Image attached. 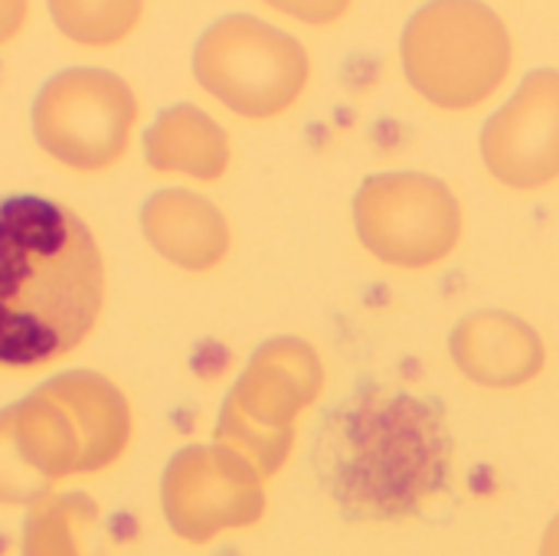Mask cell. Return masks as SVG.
I'll return each instance as SVG.
<instances>
[{"mask_svg":"<svg viewBox=\"0 0 559 556\" xmlns=\"http://www.w3.org/2000/svg\"><path fill=\"white\" fill-rule=\"evenodd\" d=\"M105 301L102 249L69 206L0 197V370L29 374L72 354Z\"/></svg>","mask_w":559,"mask_h":556,"instance_id":"6da1fadb","label":"cell"},{"mask_svg":"<svg viewBox=\"0 0 559 556\" xmlns=\"http://www.w3.org/2000/svg\"><path fill=\"white\" fill-rule=\"evenodd\" d=\"M337 495L367 518L416 511L445 478L439 416L409 397H377L337 416Z\"/></svg>","mask_w":559,"mask_h":556,"instance_id":"7a4b0ae2","label":"cell"},{"mask_svg":"<svg viewBox=\"0 0 559 556\" xmlns=\"http://www.w3.org/2000/svg\"><path fill=\"white\" fill-rule=\"evenodd\" d=\"M10 410L26 462L49 485L115 465L134 429L128 397L92 370L59 374Z\"/></svg>","mask_w":559,"mask_h":556,"instance_id":"3957f363","label":"cell"},{"mask_svg":"<svg viewBox=\"0 0 559 556\" xmlns=\"http://www.w3.org/2000/svg\"><path fill=\"white\" fill-rule=\"evenodd\" d=\"M400 59L429 105L472 111L508 82L514 43L504 20L481 3H429L406 23Z\"/></svg>","mask_w":559,"mask_h":556,"instance_id":"277c9868","label":"cell"},{"mask_svg":"<svg viewBox=\"0 0 559 556\" xmlns=\"http://www.w3.org/2000/svg\"><path fill=\"white\" fill-rule=\"evenodd\" d=\"M324 390V364L318 351L298 338L265 341L236 387L229 390L216 439L242 456L262 478L275 475L295 449V423Z\"/></svg>","mask_w":559,"mask_h":556,"instance_id":"5b68a950","label":"cell"},{"mask_svg":"<svg viewBox=\"0 0 559 556\" xmlns=\"http://www.w3.org/2000/svg\"><path fill=\"white\" fill-rule=\"evenodd\" d=\"M193 75L233 115L272 121L301 98L311 62L305 46L285 29L249 13H233L200 36Z\"/></svg>","mask_w":559,"mask_h":556,"instance_id":"8992f818","label":"cell"},{"mask_svg":"<svg viewBox=\"0 0 559 556\" xmlns=\"http://www.w3.org/2000/svg\"><path fill=\"white\" fill-rule=\"evenodd\" d=\"M138 98L131 85L95 66L56 72L33 102V134L62 167L102 174L115 167L134 134Z\"/></svg>","mask_w":559,"mask_h":556,"instance_id":"52a82bcc","label":"cell"},{"mask_svg":"<svg viewBox=\"0 0 559 556\" xmlns=\"http://www.w3.org/2000/svg\"><path fill=\"white\" fill-rule=\"evenodd\" d=\"M354 226L370 256L393 269L419 272L455 252L462 239V203L439 177L386 170L360 184Z\"/></svg>","mask_w":559,"mask_h":556,"instance_id":"ba28073f","label":"cell"},{"mask_svg":"<svg viewBox=\"0 0 559 556\" xmlns=\"http://www.w3.org/2000/svg\"><path fill=\"white\" fill-rule=\"evenodd\" d=\"M160 505L177 537L210 544L226 531L252 528L265 511V488L262 475L233 449L190 446L167 462Z\"/></svg>","mask_w":559,"mask_h":556,"instance_id":"9c48e42d","label":"cell"},{"mask_svg":"<svg viewBox=\"0 0 559 556\" xmlns=\"http://www.w3.org/2000/svg\"><path fill=\"white\" fill-rule=\"evenodd\" d=\"M488 174L511 190H540L559 177V69L531 72L481 131Z\"/></svg>","mask_w":559,"mask_h":556,"instance_id":"30bf717a","label":"cell"},{"mask_svg":"<svg viewBox=\"0 0 559 556\" xmlns=\"http://www.w3.org/2000/svg\"><path fill=\"white\" fill-rule=\"evenodd\" d=\"M449 354L472 383L488 390L524 387L547 364L544 338L534 324L508 311H475L462 318L449 338Z\"/></svg>","mask_w":559,"mask_h":556,"instance_id":"8fae6325","label":"cell"},{"mask_svg":"<svg viewBox=\"0 0 559 556\" xmlns=\"http://www.w3.org/2000/svg\"><path fill=\"white\" fill-rule=\"evenodd\" d=\"M141 233L147 246L183 272L216 269L233 246L226 216L193 190H160L141 206Z\"/></svg>","mask_w":559,"mask_h":556,"instance_id":"7c38bea8","label":"cell"},{"mask_svg":"<svg viewBox=\"0 0 559 556\" xmlns=\"http://www.w3.org/2000/svg\"><path fill=\"white\" fill-rule=\"evenodd\" d=\"M229 134L206 111L193 105H174L157 115L144 134V161L157 174H177L190 180H219L229 167Z\"/></svg>","mask_w":559,"mask_h":556,"instance_id":"4fadbf2b","label":"cell"},{"mask_svg":"<svg viewBox=\"0 0 559 556\" xmlns=\"http://www.w3.org/2000/svg\"><path fill=\"white\" fill-rule=\"evenodd\" d=\"M20 556H108L98 505L88 495H46L29 505Z\"/></svg>","mask_w":559,"mask_h":556,"instance_id":"5bb4252c","label":"cell"},{"mask_svg":"<svg viewBox=\"0 0 559 556\" xmlns=\"http://www.w3.org/2000/svg\"><path fill=\"white\" fill-rule=\"evenodd\" d=\"M56 26L82 46H115L121 43L141 20V3H72V0H59L49 7Z\"/></svg>","mask_w":559,"mask_h":556,"instance_id":"9a60e30c","label":"cell"},{"mask_svg":"<svg viewBox=\"0 0 559 556\" xmlns=\"http://www.w3.org/2000/svg\"><path fill=\"white\" fill-rule=\"evenodd\" d=\"M52 485L33 472L26 462L16 429H13V410L7 406L0 413V505H36L39 498L52 495Z\"/></svg>","mask_w":559,"mask_h":556,"instance_id":"2e32d148","label":"cell"},{"mask_svg":"<svg viewBox=\"0 0 559 556\" xmlns=\"http://www.w3.org/2000/svg\"><path fill=\"white\" fill-rule=\"evenodd\" d=\"M26 3L16 0H0V46H7L23 26H26Z\"/></svg>","mask_w":559,"mask_h":556,"instance_id":"e0dca14e","label":"cell"},{"mask_svg":"<svg viewBox=\"0 0 559 556\" xmlns=\"http://www.w3.org/2000/svg\"><path fill=\"white\" fill-rule=\"evenodd\" d=\"M540 556H559V514L554 518V524L547 528V534H544V547H540Z\"/></svg>","mask_w":559,"mask_h":556,"instance_id":"ac0fdd59","label":"cell"}]
</instances>
